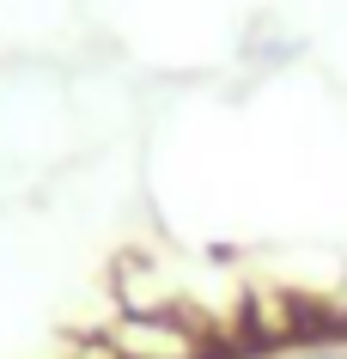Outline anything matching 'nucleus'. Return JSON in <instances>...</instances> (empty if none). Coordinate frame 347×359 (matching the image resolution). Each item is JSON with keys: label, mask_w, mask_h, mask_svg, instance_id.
Instances as JSON below:
<instances>
[{"label": "nucleus", "mask_w": 347, "mask_h": 359, "mask_svg": "<svg viewBox=\"0 0 347 359\" xmlns=\"http://www.w3.org/2000/svg\"><path fill=\"white\" fill-rule=\"evenodd\" d=\"M110 347H116V359H201V341H195L189 329H177V323H147V317L122 323L110 335Z\"/></svg>", "instance_id": "f257e3e1"}, {"label": "nucleus", "mask_w": 347, "mask_h": 359, "mask_svg": "<svg viewBox=\"0 0 347 359\" xmlns=\"http://www.w3.org/2000/svg\"><path fill=\"white\" fill-rule=\"evenodd\" d=\"M317 359H335V353H317Z\"/></svg>", "instance_id": "f03ea898"}, {"label": "nucleus", "mask_w": 347, "mask_h": 359, "mask_svg": "<svg viewBox=\"0 0 347 359\" xmlns=\"http://www.w3.org/2000/svg\"><path fill=\"white\" fill-rule=\"evenodd\" d=\"M341 317H347V299H341Z\"/></svg>", "instance_id": "7ed1b4c3"}]
</instances>
